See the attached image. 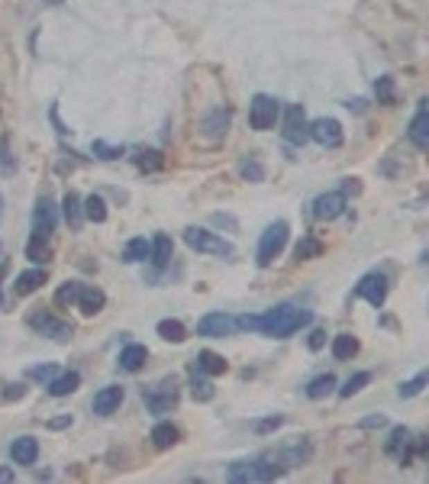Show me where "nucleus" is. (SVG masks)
Here are the masks:
<instances>
[{
  "label": "nucleus",
  "instance_id": "1",
  "mask_svg": "<svg viewBox=\"0 0 429 484\" xmlns=\"http://www.w3.org/2000/svg\"><path fill=\"white\" fill-rule=\"evenodd\" d=\"M310 320H313L310 310L284 304V307H274V310H268V313H261L259 317V333L271 336V339H288V336L300 333L304 326H310Z\"/></svg>",
  "mask_w": 429,
  "mask_h": 484
},
{
  "label": "nucleus",
  "instance_id": "2",
  "mask_svg": "<svg viewBox=\"0 0 429 484\" xmlns=\"http://www.w3.org/2000/svg\"><path fill=\"white\" fill-rule=\"evenodd\" d=\"M288 472V468L281 465L278 458L271 456H261V458H252V462H236L229 465V481L233 484H249V481H274Z\"/></svg>",
  "mask_w": 429,
  "mask_h": 484
},
{
  "label": "nucleus",
  "instance_id": "3",
  "mask_svg": "<svg viewBox=\"0 0 429 484\" xmlns=\"http://www.w3.org/2000/svg\"><path fill=\"white\" fill-rule=\"evenodd\" d=\"M284 245H288V223L278 220V223H271L268 230L261 233V239H259V252H255V259H259L261 268H268L271 261L284 252Z\"/></svg>",
  "mask_w": 429,
  "mask_h": 484
},
{
  "label": "nucleus",
  "instance_id": "4",
  "mask_svg": "<svg viewBox=\"0 0 429 484\" xmlns=\"http://www.w3.org/2000/svg\"><path fill=\"white\" fill-rule=\"evenodd\" d=\"M184 242L197 252H210V255H233V245L226 239H220L210 230H200V226H187L184 230Z\"/></svg>",
  "mask_w": 429,
  "mask_h": 484
},
{
  "label": "nucleus",
  "instance_id": "5",
  "mask_svg": "<svg viewBox=\"0 0 429 484\" xmlns=\"http://www.w3.org/2000/svg\"><path fill=\"white\" fill-rule=\"evenodd\" d=\"M278 101L274 97H268V94H255L252 97V107H249V123H252V130L265 132L274 126V120H278Z\"/></svg>",
  "mask_w": 429,
  "mask_h": 484
},
{
  "label": "nucleus",
  "instance_id": "6",
  "mask_svg": "<svg viewBox=\"0 0 429 484\" xmlns=\"http://www.w3.org/2000/svg\"><path fill=\"white\" fill-rule=\"evenodd\" d=\"M142 401L149 404L152 413H168V410H175V404H177V384H175V378H165L161 384L149 388V391H142Z\"/></svg>",
  "mask_w": 429,
  "mask_h": 484
},
{
  "label": "nucleus",
  "instance_id": "7",
  "mask_svg": "<svg viewBox=\"0 0 429 484\" xmlns=\"http://www.w3.org/2000/svg\"><path fill=\"white\" fill-rule=\"evenodd\" d=\"M355 297L368 300L371 307H384V300H387V278H384L381 271L365 275V278L355 284Z\"/></svg>",
  "mask_w": 429,
  "mask_h": 484
},
{
  "label": "nucleus",
  "instance_id": "8",
  "mask_svg": "<svg viewBox=\"0 0 429 484\" xmlns=\"http://www.w3.org/2000/svg\"><path fill=\"white\" fill-rule=\"evenodd\" d=\"M284 139L290 146H304L310 139V123L304 116V107L300 103H290L288 113H284Z\"/></svg>",
  "mask_w": 429,
  "mask_h": 484
},
{
  "label": "nucleus",
  "instance_id": "9",
  "mask_svg": "<svg viewBox=\"0 0 429 484\" xmlns=\"http://www.w3.org/2000/svg\"><path fill=\"white\" fill-rule=\"evenodd\" d=\"M310 139L319 142L323 149H339L342 146V126L333 116H319L310 123Z\"/></svg>",
  "mask_w": 429,
  "mask_h": 484
},
{
  "label": "nucleus",
  "instance_id": "10",
  "mask_svg": "<svg viewBox=\"0 0 429 484\" xmlns=\"http://www.w3.org/2000/svg\"><path fill=\"white\" fill-rule=\"evenodd\" d=\"M29 326H33V329H39L42 336H49V339H55V343H68V339L75 336L71 323H65V320H55L52 313H33V317H29Z\"/></svg>",
  "mask_w": 429,
  "mask_h": 484
},
{
  "label": "nucleus",
  "instance_id": "11",
  "mask_svg": "<svg viewBox=\"0 0 429 484\" xmlns=\"http://www.w3.org/2000/svg\"><path fill=\"white\" fill-rule=\"evenodd\" d=\"M236 329H239V326H236V317H229V313H207V317H200V323H197V333L210 336V339L233 336Z\"/></svg>",
  "mask_w": 429,
  "mask_h": 484
},
{
  "label": "nucleus",
  "instance_id": "12",
  "mask_svg": "<svg viewBox=\"0 0 429 484\" xmlns=\"http://www.w3.org/2000/svg\"><path fill=\"white\" fill-rule=\"evenodd\" d=\"M410 446H413V433L407 426H394L391 429V439H387V446H384V452L387 456H394L401 465H410Z\"/></svg>",
  "mask_w": 429,
  "mask_h": 484
},
{
  "label": "nucleus",
  "instance_id": "13",
  "mask_svg": "<svg viewBox=\"0 0 429 484\" xmlns=\"http://www.w3.org/2000/svg\"><path fill=\"white\" fill-rule=\"evenodd\" d=\"M345 210V191H329V194H319L317 200H313V216L317 220H336V216H342Z\"/></svg>",
  "mask_w": 429,
  "mask_h": 484
},
{
  "label": "nucleus",
  "instance_id": "14",
  "mask_svg": "<svg viewBox=\"0 0 429 484\" xmlns=\"http://www.w3.org/2000/svg\"><path fill=\"white\" fill-rule=\"evenodd\" d=\"M55 204H52V200H49V197H42V200H39L36 204V210H33V233L36 236H52L55 233Z\"/></svg>",
  "mask_w": 429,
  "mask_h": 484
},
{
  "label": "nucleus",
  "instance_id": "15",
  "mask_svg": "<svg viewBox=\"0 0 429 484\" xmlns=\"http://www.w3.org/2000/svg\"><path fill=\"white\" fill-rule=\"evenodd\" d=\"M410 142L417 149H429V103L420 101L417 113H413L410 120Z\"/></svg>",
  "mask_w": 429,
  "mask_h": 484
},
{
  "label": "nucleus",
  "instance_id": "16",
  "mask_svg": "<svg viewBox=\"0 0 429 484\" xmlns=\"http://www.w3.org/2000/svg\"><path fill=\"white\" fill-rule=\"evenodd\" d=\"M123 404V388L120 384H110V388H100V391L94 394V413H100V417H110L116 413Z\"/></svg>",
  "mask_w": 429,
  "mask_h": 484
},
{
  "label": "nucleus",
  "instance_id": "17",
  "mask_svg": "<svg viewBox=\"0 0 429 484\" xmlns=\"http://www.w3.org/2000/svg\"><path fill=\"white\" fill-rule=\"evenodd\" d=\"M78 310L85 313V317H94V313H100L103 304H107V294H103L100 288H94V284H81V291H78Z\"/></svg>",
  "mask_w": 429,
  "mask_h": 484
},
{
  "label": "nucleus",
  "instance_id": "18",
  "mask_svg": "<svg viewBox=\"0 0 429 484\" xmlns=\"http://www.w3.org/2000/svg\"><path fill=\"white\" fill-rule=\"evenodd\" d=\"M46 268H29L23 271V275H17V281H13V294L17 297H26V294H33V291H39L42 284H46Z\"/></svg>",
  "mask_w": 429,
  "mask_h": 484
},
{
  "label": "nucleus",
  "instance_id": "19",
  "mask_svg": "<svg viewBox=\"0 0 429 484\" xmlns=\"http://www.w3.org/2000/svg\"><path fill=\"white\" fill-rule=\"evenodd\" d=\"M10 458L17 462V465H36L39 458V442L33 436H19L13 446H10Z\"/></svg>",
  "mask_w": 429,
  "mask_h": 484
},
{
  "label": "nucleus",
  "instance_id": "20",
  "mask_svg": "<svg viewBox=\"0 0 429 484\" xmlns=\"http://www.w3.org/2000/svg\"><path fill=\"white\" fill-rule=\"evenodd\" d=\"M171 255H175V242H171L168 233H159L155 239H152V249H149V259L155 268H165V265H171Z\"/></svg>",
  "mask_w": 429,
  "mask_h": 484
},
{
  "label": "nucleus",
  "instance_id": "21",
  "mask_svg": "<svg viewBox=\"0 0 429 484\" xmlns=\"http://www.w3.org/2000/svg\"><path fill=\"white\" fill-rule=\"evenodd\" d=\"M149 362V349H146V345H126V349H123L120 352V368L123 372H139L142 365Z\"/></svg>",
  "mask_w": 429,
  "mask_h": 484
},
{
  "label": "nucleus",
  "instance_id": "22",
  "mask_svg": "<svg viewBox=\"0 0 429 484\" xmlns=\"http://www.w3.org/2000/svg\"><path fill=\"white\" fill-rule=\"evenodd\" d=\"M62 214H65L68 226L71 230H81V223H85V204H81V197L75 194V191H68L65 200H62Z\"/></svg>",
  "mask_w": 429,
  "mask_h": 484
},
{
  "label": "nucleus",
  "instance_id": "23",
  "mask_svg": "<svg viewBox=\"0 0 429 484\" xmlns=\"http://www.w3.org/2000/svg\"><path fill=\"white\" fill-rule=\"evenodd\" d=\"M78 384H81V374H78V372L55 374V378L49 381V394H52V397H68V394L78 391Z\"/></svg>",
  "mask_w": 429,
  "mask_h": 484
},
{
  "label": "nucleus",
  "instance_id": "24",
  "mask_svg": "<svg viewBox=\"0 0 429 484\" xmlns=\"http://www.w3.org/2000/svg\"><path fill=\"white\" fill-rule=\"evenodd\" d=\"M197 372L200 374H223L229 365H226V358L223 355H216V352H210V349H204V352H197Z\"/></svg>",
  "mask_w": 429,
  "mask_h": 484
},
{
  "label": "nucleus",
  "instance_id": "25",
  "mask_svg": "<svg viewBox=\"0 0 429 484\" xmlns=\"http://www.w3.org/2000/svg\"><path fill=\"white\" fill-rule=\"evenodd\" d=\"M177 439H181V429H177L175 423H159V426L152 429L155 449H171V446H177Z\"/></svg>",
  "mask_w": 429,
  "mask_h": 484
},
{
  "label": "nucleus",
  "instance_id": "26",
  "mask_svg": "<svg viewBox=\"0 0 429 484\" xmlns=\"http://www.w3.org/2000/svg\"><path fill=\"white\" fill-rule=\"evenodd\" d=\"M333 355H336L339 362L355 358V355H358V339H355L352 333H339L336 339H333Z\"/></svg>",
  "mask_w": 429,
  "mask_h": 484
},
{
  "label": "nucleus",
  "instance_id": "27",
  "mask_svg": "<svg viewBox=\"0 0 429 484\" xmlns=\"http://www.w3.org/2000/svg\"><path fill=\"white\" fill-rule=\"evenodd\" d=\"M26 259L36 261V265H46V261L52 259V245L46 242V236H33V239L26 242Z\"/></svg>",
  "mask_w": 429,
  "mask_h": 484
},
{
  "label": "nucleus",
  "instance_id": "28",
  "mask_svg": "<svg viewBox=\"0 0 429 484\" xmlns=\"http://www.w3.org/2000/svg\"><path fill=\"white\" fill-rule=\"evenodd\" d=\"M333 388H336V378L326 372V374H319V378H313V381L307 384V397L310 401H319V397L333 394Z\"/></svg>",
  "mask_w": 429,
  "mask_h": 484
},
{
  "label": "nucleus",
  "instance_id": "29",
  "mask_svg": "<svg viewBox=\"0 0 429 484\" xmlns=\"http://www.w3.org/2000/svg\"><path fill=\"white\" fill-rule=\"evenodd\" d=\"M132 162H136V168L139 171H159L161 165H165V159H161V152L159 149H142L132 155Z\"/></svg>",
  "mask_w": 429,
  "mask_h": 484
},
{
  "label": "nucleus",
  "instance_id": "30",
  "mask_svg": "<svg viewBox=\"0 0 429 484\" xmlns=\"http://www.w3.org/2000/svg\"><path fill=\"white\" fill-rule=\"evenodd\" d=\"M159 336L165 339V343H184L187 329H184L181 320H161V323H159Z\"/></svg>",
  "mask_w": 429,
  "mask_h": 484
},
{
  "label": "nucleus",
  "instance_id": "31",
  "mask_svg": "<svg viewBox=\"0 0 429 484\" xmlns=\"http://www.w3.org/2000/svg\"><path fill=\"white\" fill-rule=\"evenodd\" d=\"M374 97H378V103H394L397 101V84H394L391 75H384L374 81Z\"/></svg>",
  "mask_w": 429,
  "mask_h": 484
},
{
  "label": "nucleus",
  "instance_id": "32",
  "mask_svg": "<svg viewBox=\"0 0 429 484\" xmlns=\"http://www.w3.org/2000/svg\"><path fill=\"white\" fill-rule=\"evenodd\" d=\"M81 204H85V216L91 223H103V220H107V204H103V197L91 194L87 200H81Z\"/></svg>",
  "mask_w": 429,
  "mask_h": 484
},
{
  "label": "nucleus",
  "instance_id": "33",
  "mask_svg": "<svg viewBox=\"0 0 429 484\" xmlns=\"http://www.w3.org/2000/svg\"><path fill=\"white\" fill-rule=\"evenodd\" d=\"M191 394H194V401H213V384L200 378V372H191Z\"/></svg>",
  "mask_w": 429,
  "mask_h": 484
},
{
  "label": "nucleus",
  "instance_id": "34",
  "mask_svg": "<svg viewBox=\"0 0 429 484\" xmlns=\"http://www.w3.org/2000/svg\"><path fill=\"white\" fill-rule=\"evenodd\" d=\"M149 249H152V242L130 239V242H126V249H123V259H126V261H146V259H149Z\"/></svg>",
  "mask_w": 429,
  "mask_h": 484
},
{
  "label": "nucleus",
  "instance_id": "35",
  "mask_svg": "<svg viewBox=\"0 0 429 484\" xmlns=\"http://www.w3.org/2000/svg\"><path fill=\"white\" fill-rule=\"evenodd\" d=\"M78 291H81V284L78 281H68V284H62V288L55 291V304L58 307H71L78 300Z\"/></svg>",
  "mask_w": 429,
  "mask_h": 484
},
{
  "label": "nucleus",
  "instance_id": "36",
  "mask_svg": "<svg viewBox=\"0 0 429 484\" xmlns=\"http://www.w3.org/2000/svg\"><path fill=\"white\" fill-rule=\"evenodd\" d=\"M371 381V374L368 372H358V374H352V378H349V381L342 384V388H339V397H352V394H358L365 388V384Z\"/></svg>",
  "mask_w": 429,
  "mask_h": 484
},
{
  "label": "nucleus",
  "instance_id": "37",
  "mask_svg": "<svg viewBox=\"0 0 429 484\" xmlns=\"http://www.w3.org/2000/svg\"><path fill=\"white\" fill-rule=\"evenodd\" d=\"M91 152H94V155H97V159H107V162H113V159H120V155H123V152H126V149H123V146H107V142H103V139H94V142H91Z\"/></svg>",
  "mask_w": 429,
  "mask_h": 484
},
{
  "label": "nucleus",
  "instance_id": "38",
  "mask_svg": "<svg viewBox=\"0 0 429 484\" xmlns=\"http://www.w3.org/2000/svg\"><path fill=\"white\" fill-rule=\"evenodd\" d=\"M319 252H323V245H319V239H313V236H307V239L297 242V249H294V255H297L300 261L304 259H317Z\"/></svg>",
  "mask_w": 429,
  "mask_h": 484
},
{
  "label": "nucleus",
  "instance_id": "39",
  "mask_svg": "<svg viewBox=\"0 0 429 484\" xmlns=\"http://www.w3.org/2000/svg\"><path fill=\"white\" fill-rule=\"evenodd\" d=\"M426 384H429V374L420 372L417 378H413V381H403L401 388H397V394H401V397H417V394H420Z\"/></svg>",
  "mask_w": 429,
  "mask_h": 484
},
{
  "label": "nucleus",
  "instance_id": "40",
  "mask_svg": "<svg viewBox=\"0 0 429 484\" xmlns=\"http://www.w3.org/2000/svg\"><path fill=\"white\" fill-rule=\"evenodd\" d=\"M239 175L245 178V181H265V168L259 165V162H243V165H239Z\"/></svg>",
  "mask_w": 429,
  "mask_h": 484
},
{
  "label": "nucleus",
  "instance_id": "41",
  "mask_svg": "<svg viewBox=\"0 0 429 484\" xmlns=\"http://www.w3.org/2000/svg\"><path fill=\"white\" fill-rule=\"evenodd\" d=\"M226 123H229V113H213L207 120V130L213 132V136H220V132H226Z\"/></svg>",
  "mask_w": 429,
  "mask_h": 484
},
{
  "label": "nucleus",
  "instance_id": "42",
  "mask_svg": "<svg viewBox=\"0 0 429 484\" xmlns=\"http://www.w3.org/2000/svg\"><path fill=\"white\" fill-rule=\"evenodd\" d=\"M281 426H284V417H268V420H259V423H255V433L265 436V433H274V429H281Z\"/></svg>",
  "mask_w": 429,
  "mask_h": 484
},
{
  "label": "nucleus",
  "instance_id": "43",
  "mask_svg": "<svg viewBox=\"0 0 429 484\" xmlns=\"http://www.w3.org/2000/svg\"><path fill=\"white\" fill-rule=\"evenodd\" d=\"M29 378H36V381H52V378H55V368H52V365H36V368H29Z\"/></svg>",
  "mask_w": 429,
  "mask_h": 484
},
{
  "label": "nucleus",
  "instance_id": "44",
  "mask_svg": "<svg viewBox=\"0 0 429 484\" xmlns=\"http://www.w3.org/2000/svg\"><path fill=\"white\" fill-rule=\"evenodd\" d=\"M0 168H3V171H13V159H10V142L7 139L0 142Z\"/></svg>",
  "mask_w": 429,
  "mask_h": 484
},
{
  "label": "nucleus",
  "instance_id": "45",
  "mask_svg": "<svg viewBox=\"0 0 429 484\" xmlns=\"http://www.w3.org/2000/svg\"><path fill=\"white\" fill-rule=\"evenodd\" d=\"M323 343H326V329H313V336H310V349H313V352H319V349H323Z\"/></svg>",
  "mask_w": 429,
  "mask_h": 484
},
{
  "label": "nucleus",
  "instance_id": "46",
  "mask_svg": "<svg viewBox=\"0 0 429 484\" xmlns=\"http://www.w3.org/2000/svg\"><path fill=\"white\" fill-rule=\"evenodd\" d=\"M23 394H26V388H23V384H10L7 391H3V397H7V401H19Z\"/></svg>",
  "mask_w": 429,
  "mask_h": 484
},
{
  "label": "nucleus",
  "instance_id": "47",
  "mask_svg": "<svg viewBox=\"0 0 429 484\" xmlns=\"http://www.w3.org/2000/svg\"><path fill=\"white\" fill-rule=\"evenodd\" d=\"M384 423H387V420H384L381 413H378V417H368V420H362V429H378V426H384Z\"/></svg>",
  "mask_w": 429,
  "mask_h": 484
},
{
  "label": "nucleus",
  "instance_id": "48",
  "mask_svg": "<svg viewBox=\"0 0 429 484\" xmlns=\"http://www.w3.org/2000/svg\"><path fill=\"white\" fill-rule=\"evenodd\" d=\"M49 426H52V429H65V426H71V417H58V420H49Z\"/></svg>",
  "mask_w": 429,
  "mask_h": 484
},
{
  "label": "nucleus",
  "instance_id": "49",
  "mask_svg": "<svg viewBox=\"0 0 429 484\" xmlns=\"http://www.w3.org/2000/svg\"><path fill=\"white\" fill-rule=\"evenodd\" d=\"M0 481H13V472H10V468H0Z\"/></svg>",
  "mask_w": 429,
  "mask_h": 484
},
{
  "label": "nucleus",
  "instance_id": "50",
  "mask_svg": "<svg viewBox=\"0 0 429 484\" xmlns=\"http://www.w3.org/2000/svg\"><path fill=\"white\" fill-rule=\"evenodd\" d=\"M0 216H3V197H0Z\"/></svg>",
  "mask_w": 429,
  "mask_h": 484
},
{
  "label": "nucleus",
  "instance_id": "51",
  "mask_svg": "<svg viewBox=\"0 0 429 484\" xmlns=\"http://www.w3.org/2000/svg\"><path fill=\"white\" fill-rule=\"evenodd\" d=\"M46 3H62V0H46Z\"/></svg>",
  "mask_w": 429,
  "mask_h": 484
},
{
  "label": "nucleus",
  "instance_id": "52",
  "mask_svg": "<svg viewBox=\"0 0 429 484\" xmlns=\"http://www.w3.org/2000/svg\"><path fill=\"white\" fill-rule=\"evenodd\" d=\"M0 307H3V294H0Z\"/></svg>",
  "mask_w": 429,
  "mask_h": 484
}]
</instances>
